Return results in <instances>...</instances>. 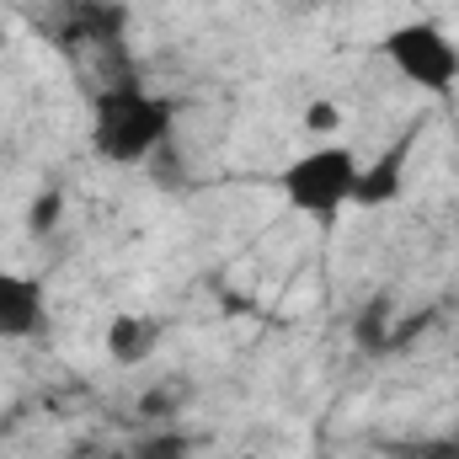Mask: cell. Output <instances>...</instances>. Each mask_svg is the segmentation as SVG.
Segmentation results:
<instances>
[{"instance_id": "cell-1", "label": "cell", "mask_w": 459, "mask_h": 459, "mask_svg": "<svg viewBox=\"0 0 459 459\" xmlns=\"http://www.w3.org/2000/svg\"><path fill=\"white\" fill-rule=\"evenodd\" d=\"M358 171H363V155L347 150L337 139H316L305 155H294L283 171H278V187L289 198V209H299L305 220L316 225H337L352 198H358Z\"/></svg>"}, {"instance_id": "cell-2", "label": "cell", "mask_w": 459, "mask_h": 459, "mask_svg": "<svg viewBox=\"0 0 459 459\" xmlns=\"http://www.w3.org/2000/svg\"><path fill=\"white\" fill-rule=\"evenodd\" d=\"M171 134V108L144 97V86L134 81H117L97 91V123H91V139L97 150L117 160V166H134V160H150Z\"/></svg>"}, {"instance_id": "cell-3", "label": "cell", "mask_w": 459, "mask_h": 459, "mask_svg": "<svg viewBox=\"0 0 459 459\" xmlns=\"http://www.w3.org/2000/svg\"><path fill=\"white\" fill-rule=\"evenodd\" d=\"M379 54L395 65V75L428 97H449L459 86V43L438 22H401L385 32Z\"/></svg>"}, {"instance_id": "cell-4", "label": "cell", "mask_w": 459, "mask_h": 459, "mask_svg": "<svg viewBox=\"0 0 459 459\" xmlns=\"http://www.w3.org/2000/svg\"><path fill=\"white\" fill-rule=\"evenodd\" d=\"M48 332V289L32 273L0 267V342H27Z\"/></svg>"}, {"instance_id": "cell-5", "label": "cell", "mask_w": 459, "mask_h": 459, "mask_svg": "<svg viewBox=\"0 0 459 459\" xmlns=\"http://www.w3.org/2000/svg\"><path fill=\"white\" fill-rule=\"evenodd\" d=\"M155 342H160V326L150 316H113L102 332V347L113 363H144L155 352Z\"/></svg>"}, {"instance_id": "cell-6", "label": "cell", "mask_w": 459, "mask_h": 459, "mask_svg": "<svg viewBox=\"0 0 459 459\" xmlns=\"http://www.w3.org/2000/svg\"><path fill=\"white\" fill-rule=\"evenodd\" d=\"M401 177H406V144H395L385 160H363V171H358V209H379V204H390L395 193H401Z\"/></svg>"}, {"instance_id": "cell-7", "label": "cell", "mask_w": 459, "mask_h": 459, "mask_svg": "<svg viewBox=\"0 0 459 459\" xmlns=\"http://www.w3.org/2000/svg\"><path fill=\"white\" fill-rule=\"evenodd\" d=\"M337 128H342L337 102H310V108H305V134H316V139H337Z\"/></svg>"}, {"instance_id": "cell-8", "label": "cell", "mask_w": 459, "mask_h": 459, "mask_svg": "<svg viewBox=\"0 0 459 459\" xmlns=\"http://www.w3.org/2000/svg\"><path fill=\"white\" fill-rule=\"evenodd\" d=\"M128 459H187V444H182L177 433H155V438L134 444V455Z\"/></svg>"}, {"instance_id": "cell-9", "label": "cell", "mask_w": 459, "mask_h": 459, "mask_svg": "<svg viewBox=\"0 0 459 459\" xmlns=\"http://www.w3.org/2000/svg\"><path fill=\"white\" fill-rule=\"evenodd\" d=\"M54 214H65V198H59V193H43V204H38V214H32V230L43 235V230H48V220H54Z\"/></svg>"}]
</instances>
